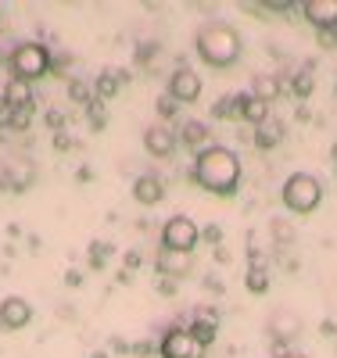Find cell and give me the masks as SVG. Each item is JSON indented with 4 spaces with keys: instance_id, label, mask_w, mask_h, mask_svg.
I'll return each instance as SVG.
<instances>
[{
    "instance_id": "obj_1",
    "label": "cell",
    "mask_w": 337,
    "mask_h": 358,
    "mask_svg": "<svg viewBox=\"0 0 337 358\" xmlns=\"http://www.w3.org/2000/svg\"><path fill=\"white\" fill-rule=\"evenodd\" d=\"M191 176H194V183L201 190L216 194V197H233L237 187H240V158H237V151H230V147L212 143L201 155H194Z\"/></svg>"
},
{
    "instance_id": "obj_2",
    "label": "cell",
    "mask_w": 337,
    "mask_h": 358,
    "mask_svg": "<svg viewBox=\"0 0 337 358\" xmlns=\"http://www.w3.org/2000/svg\"><path fill=\"white\" fill-rule=\"evenodd\" d=\"M194 50L205 65L212 69H230L237 65V57L244 50V40L240 33L230 25V22H219V18H212L198 29V36H194Z\"/></svg>"
},
{
    "instance_id": "obj_3",
    "label": "cell",
    "mask_w": 337,
    "mask_h": 358,
    "mask_svg": "<svg viewBox=\"0 0 337 358\" xmlns=\"http://www.w3.org/2000/svg\"><path fill=\"white\" fill-rule=\"evenodd\" d=\"M280 201H284L287 212L309 215V212H316L319 201H323V183L312 172H294V176H287V183L280 190Z\"/></svg>"
},
{
    "instance_id": "obj_4",
    "label": "cell",
    "mask_w": 337,
    "mask_h": 358,
    "mask_svg": "<svg viewBox=\"0 0 337 358\" xmlns=\"http://www.w3.org/2000/svg\"><path fill=\"white\" fill-rule=\"evenodd\" d=\"M8 62H11L15 79L36 83V79H43V76L50 72V50H47L43 43H18V47L11 50Z\"/></svg>"
},
{
    "instance_id": "obj_5",
    "label": "cell",
    "mask_w": 337,
    "mask_h": 358,
    "mask_svg": "<svg viewBox=\"0 0 337 358\" xmlns=\"http://www.w3.org/2000/svg\"><path fill=\"white\" fill-rule=\"evenodd\" d=\"M201 241V229L194 219L187 215H172L165 226H162V248L165 251H176V255H191Z\"/></svg>"
},
{
    "instance_id": "obj_6",
    "label": "cell",
    "mask_w": 337,
    "mask_h": 358,
    "mask_svg": "<svg viewBox=\"0 0 337 358\" xmlns=\"http://www.w3.org/2000/svg\"><path fill=\"white\" fill-rule=\"evenodd\" d=\"M266 330H269L273 344L287 348V344H294V341L301 337V315H298L294 308L280 305V308H273V312H269V319H266Z\"/></svg>"
},
{
    "instance_id": "obj_7",
    "label": "cell",
    "mask_w": 337,
    "mask_h": 358,
    "mask_svg": "<svg viewBox=\"0 0 337 358\" xmlns=\"http://www.w3.org/2000/svg\"><path fill=\"white\" fill-rule=\"evenodd\" d=\"M165 94H169L176 104H194V101L201 97V76H198L191 65H179V69L169 76Z\"/></svg>"
},
{
    "instance_id": "obj_8",
    "label": "cell",
    "mask_w": 337,
    "mask_h": 358,
    "mask_svg": "<svg viewBox=\"0 0 337 358\" xmlns=\"http://www.w3.org/2000/svg\"><path fill=\"white\" fill-rule=\"evenodd\" d=\"M158 355L162 358H205V348L191 337V330H176L172 326L158 344Z\"/></svg>"
},
{
    "instance_id": "obj_9",
    "label": "cell",
    "mask_w": 337,
    "mask_h": 358,
    "mask_svg": "<svg viewBox=\"0 0 337 358\" xmlns=\"http://www.w3.org/2000/svg\"><path fill=\"white\" fill-rule=\"evenodd\" d=\"M29 319H33V305L25 301V297H4L0 301V330H22V326H29Z\"/></svg>"
},
{
    "instance_id": "obj_10",
    "label": "cell",
    "mask_w": 337,
    "mask_h": 358,
    "mask_svg": "<svg viewBox=\"0 0 337 358\" xmlns=\"http://www.w3.org/2000/svg\"><path fill=\"white\" fill-rule=\"evenodd\" d=\"M305 22H309L312 29H333L337 25V0H305V4H298Z\"/></svg>"
},
{
    "instance_id": "obj_11",
    "label": "cell",
    "mask_w": 337,
    "mask_h": 358,
    "mask_svg": "<svg viewBox=\"0 0 337 358\" xmlns=\"http://www.w3.org/2000/svg\"><path fill=\"white\" fill-rule=\"evenodd\" d=\"M144 147H147V151L155 155V158H169L172 147H176V136H172L169 126L155 122V126H147V133H144Z\"/></svg>"
},
{
    "instance_id": "obj_12",
    "label": "cell",
    "mask_w": 337,
    "mask_h": 358,
    "mask_svg": "<svg viewBox=\"0 0 337 358\" xmlns=\"http://www.w3.org/2000/svg\"><path fill=\"white\" fill-rule=\"evenodd\" d=\"M133 197L147 208V204H158L162 197H165V183L155 176V172H144V176H137L133 179Z\"/></svg>"
},
{
    "instance_id": "obj_13",
    "label": "cell",
    "mask_w": 337,
    "mask_h": 358,
    "mask_svg": "<svg viewBox=\"0 0 337 358\" xmlns=\"http://www.w3.org/2000/svg\"><path fill=\"white\" fill-rule=\"evenodd\" d=\"M29 183H33V165H29L25 158H8L0 187H8V190H25Z\"/></svg>"
},
{
    "instance_id": "obj_14",
    "label": "cell",
    "mask_w": 337,
    "mask_h": 358,
    "mask_svg": "<svg viewBox=\"0 0 337 358\" xmlns=\"http://www.w3.org/2000/svg\"><path fill=\"white\" fill-rule=\"evenodd\" d=\"M216 326H219V315L216 312H212V308H198L194 312V326H191V337L201 348H208L212 341H216Z\"/></svg>"
},
{
    "instance_id": "obj_15",
    "label": "cell",
    "mask_w": 337,
    "mask_h": 358,
    "mask_svg": "<svg viewBox=\"0 0 337 358\" xmlns=\"http://www.w3.org/2000/svg\"><path fill=\"white\" fill-rule=\"evenodd\" d=\"M237 115L244 118V122H252V126H262L269 118V104L259 101L255 94H237Z\"/></svg>"
},
{
    "instance_id": "obj_16",
    "label": "cell",
    "mask_w": 337,
    "mask_h": 358,
    "mask_svg": "<svg viewBox=\"0 0 337 358\" xmlns=\"http://www.w3.org/2000/svg\"><path fill=\"white\" fill-rule=\"evenodd\" d=\"M158 273L162 276H172V280H179V276H187L191 273V255H176V251H158Z\"/></svg>"
},
{
    "instance_id": "obj_17",
    "label": "cell",
    "mask_w": 337,
    "mask_h": 358,
    "mask_svg": "<svg viewBox=\"0 0 337 358\" xmlns=\"http://www.w3.org/2000/svg\"><path fill=\"white\" fill-rule=\"evenodd\" d=\"M284 140V122L280 118H266L262 126H255V147L259 151H273Z\"/></svg>"
},
{
    "instance_id": "obj_18",
    "label": "cell",
    "mask_w": 337,
    "mask_h": 358,
    "mask_svg": "<svg viewBox=\"0 0 337 358\" xmlns=\"http://www.w3.org/2000/svg\"><path fill=\"white\" fill-rule=\"evenodd\" d=\"M179 143L201 155V143H208V126L201 122V118H191V122H183V129H179Z\"/></svg>"
},
{
    "instance_id": "obj_19",
    "label": "cell",
    "mask_w": 337,
    "mask_h": 358,
    "mask_svg": "<svg viewBox=\"0 0 337 358\" xmlns=\"http://www.w3.org/2000/svg\"><path fill=\"white\" fill-rule=\"evenodd\" d=\"M252 94L259 97V101H277L280 97V79L277 76H269V72H259L255 79H252Z\"/></svg>"
},
{
    "instance_id": "obj_20",
    "label": "cell",
    "mask_w": 337,
    "mask_h": 358,
    "mask_svg": "<svg viewBox=\"0 0 337 358\" xmlns=\"http://www.w3.org/2000/svg\"><path fill=\"white\" fill-rule=\"evenodd\" d=\"M4 101L11 104V108H22V104H33V90H29V83L25 79H8V86H4Z\"/></svg>"
},
{
    "instance_id": "obj_21",
    "label": "cell",
    "mask_w": 337,
    "mask_h": 358,
    "mask_svg": "<svg viewBox=\"0 0 337 358\" xmlns=\"http://www.w3.org/2000/svg\"><path fill=\"white\" fill-rule=\"evenodd\" d=\"M244 287H248L252 294H266V290H269V273H266V265H262V262H252V265H248Z\"/></svg>"
},
{
    "instance_id": "obj_22",
    "label": "cell",
    "mask_w": 337,
    "mask_h": 358,
    "mask_svg": "<svg viewBox=\"0 0 337 358\" xmlns=\"http://www.w3.org/2000/svg\"><path fill=\"white\" fill-rule=\"evenodd\" d=\"M118 86H122V79L115 72H101L97 83H94V94H97V101H111L118 94Z\"/></svg>"
},
{
    "instance_id": "obj_23",
    "label": "cell",
    "mask_w": 337,
    "mask_h": 358,
    "mask_svg": "<svg viewBox=\"0 0 337 358\" xmlns=\"http://www.w3.org/2000/svg\"><path fill=\"white\" fill-rule=\"evenodd\" d=\"M312 86H316V79H312V69H301V72H294V79H291L294 97H309V94H312Z\"/></svg>"
},
{
    "instance_id": "obj_24",
    "label": "cell",
    "mask_w": 337,
    "mask_h": 358,
    "mask_svg": "<svg viewBox=\"0 0 337 358\" xmlns=\"http://www.w3.org/2000/svg\"><path fill=\"white\" fill-rule=\"evenodd\" d=\"M29 126H33V104H22V108H11V126L15 133H25Z\"/></svg>"
},
{
    "instance_id": "obj_25",
    "label": "cell",
    "mask_w": 337,
    "mask_h": 358,
    "mask_svg": "<svg viewBox=\"0 0 337 358\" xmlns=\"http://www.w3.org/2000/svg\"><path fill=\"white\" fill-rule=\"evenodd\" d=\"M69 97L76 104H90V101H94V90H90L86 83H79V79H69Z\"/></svg>"
},
{
    "instance_id": "obj_26",
    "label": "cell",
    "mask_w": 337,
    "mask_h": 358,
    "mask_svg": "<svg viewBox=\"0 0 337 358\" xmlns=\"http://www.w3.org/2000/svg\"><path fill=\"white\" fill-rule=\"evenodd\" d=\"M212 115H216V118H230V115H237V97H223L216 108H212Z\"/></svg>"
},
{
    "instance_id": "obj_27",
    "label": "cell",
    "mask_w": 337,
    "mask_h": 358,
    "mask_svg": "<svg viewBox=\"0 0 337 358\" xmlns=\"http://www.w3.org/2000/svg\"><path fill=\"white\" fill-rule=\"evenodd\" d=\"M86 111H90V118H94V129H101V126H104V104L94 97V101L86 104Z\"/></svg>"
},
{
    "instance_id": "obj_28",
    "label": "cell",
    "mask_w": 337,
    "mask_h": 358,
    "mask_svg": "<svg viewBox=\"0 0 337 358\" xmlns=\"http://www.w3.org/2000/svg\"><path fill=\"white\" fill-rule=\"evenodd\" d=\"M201 241H205V244H216V248H219V241H223V229H219L216 222H208V226L201 229Z\"/></svg>"
},
{
    "instance_id": "obj_29",
    "label": "cell",
    "mask_w": 337,
    "mask_h": 358,
    "mask_svg": "<svg viewBox=\"0 0 337 358\" xmlns=\"http://www.w3.org/2000/svg\"><path fill=\"white\" fill-rule=\"evenodd\" d=\"M158 348L155 344H151V341H133L130 344V355H137V358H147V355H155Z\"/></svg>"
},
{
    "instance_id": "obj_30",
    "label": "cell",
    "mask_w": 337,
    "mask_h": 358,
    "mask_svg": "<svg viewBox=\"0 0 337 358\" xmlns=\"http://www.w3.org/2000/svg\"><path fill=\"white\" fill-rule=\"evenodd\" d=\"M319 47H323V50H337V25L319 33Z\"/></svg>"
},
{
    "instance_id": "obj_31",
    "label": "cell",
    "mask_w": 337,
    "mask_h": 358,
    "mask_svg": "<svg viewBox=\"0 0 337 358\" xmlns=\"http://www.w3.org/2000/svg\"><path fill=\"white\" fill-rule=\"evenodd\" d=\"M176 108H179V104H176V101H172L169 94H165V97H158V115H162V118H169V115H176Z\"/></svg>"
},
{
    "instance_id": "obj_32",
    "label": "cell",
    "mask_w": 337,
    "mask_h": 358,
    "mask_svg": "<svg viewBox=\"0 0 337 358\" xmlns=\"http://www.w3.org/2000/svg\"><path fill=\"white\" fill-rule=\"evenodd\" d=\"M11 126V104L4 101V94H0V129Z\"/></svg>"
},
{
    "instance_id": "obj_33",
    "label": "cell",
    "mask_w": 337,
    "mask_h": 358,
    "mask_svg": "<svg viewBox=\"0 0 337 358\" xmlns=\"http://www.w3.org/2000/svg\"><path fill=\"white\" fill-rule=\"evenodd\" d=\"M47 126H50V129L57 133L61 126H65V115H61V111H47Z\"/></svg>"
},
{
    "instance_id": "obj_34",
    "label": "cell",
    "mask_w": 337,
    "mask_h": 358,
    "mask_svg": "<svg viewBox=\"0 0 337 358\" xmlns=\"http://www.w3.org/2000/svg\"><path fill=\"white\" fill-rule=\"evenodd\" d=\"M262 8H269V11H291L294 4H291V0H269V4H262Z\"/></svg>"
},
{
    "instance_id": "obj_35",
    "label": "cell",
    "mask_w": 337,
    "mask_h": 358,
    "mask_svg": "<svg viewBox=\"0 0 337 358\" xmlns=\"http://www.w3.org/2000/svg\"><path fill=\"white\" fill-rule=\"evenodd\" d=\"M158 290L172 297V294H176V280H169V276H162V280H158Z\"/></svg>"
},
{
    "instance_id": "obj_36",
    "label": "cell",
    "mask_w": 337,
    "mask_h": 358,
    "mask_svg": "<svg viewBox=\"0 0 337 358\" xmlns=\"http://www.w3.org/2000/svg\"><path fill=\"white\" fill-rule=\"evenodd\" d=\"M54 147H57V151H69V147H72V140H69L65 133H54Z\"/></svg>"
},
{
    "instance_id": "obj_37",
    "label": "cell",
    "mask_w": 337,
    "mask_h": 358,
    "mask_svg": "<svg viewBox=\"0 0 337 358\" xmlns=\"http://www.w3.org/2000/svg\"><path fill=\"white\" fill-rule=\"evenodd\" d=\"M137 265H140V255L130 251V255H126V268H137Z\"/></svg>"
},
{
    "instance_id": "obj_38",
    "label": "cell",
    "mask_w": 337,
    "mask_h": 358,
    "mask_svg": "<svg viewBox=\"0 0 337 358\" xmlns=\"http://www.w3.org/2000/svg\"><path fill=\"white\" fill-rule=\"evenodd\" d=\"M111 348H115L118 355H130V344H126V341H111Z\"/></svg>"
},
{
    "instance_id": "obj_39",
    "label": "cell",
    "mask_w": 337,
    "mask_h": 358,
    "mask_svg": "<svg viewBox=\"0 0 337 358\" xmlns=\"http://www.w3.org/2000/svg\"><path fill=\"white\" fill-rule=\"evenodd\" d=\"M284 358H309V355H298V351H287Z\"/></svg>"
},
{
    "instance_id": "obj_40",
    "label": "cell",
    "mask_w": 337,
    "mask_h": 358,
    "mask_svg": "<svg viewBox=\"0 0 337 358\" xmlns=\"http://www.w3.org/2000/svg\"><path fill=\"white\" fill-rule=\"evenodd\" d=\"M94 358H108V351H97V355H94Z\"/></svg>"
},
{
    "instance_id": "obj_41",
    "label": "cell",
    "mask_w": 337,
    "mask_h": 358,
    "mask_svg": "<svg viewBox=\"0 0 337 358\" xmlns=\"http://www.w3.org/2000/svg\"><path fill=\"white\" fill-rule=\"evenodd\" d=\"M333 162H337V143H333Z\"/></svg>"
}]
</instances>
